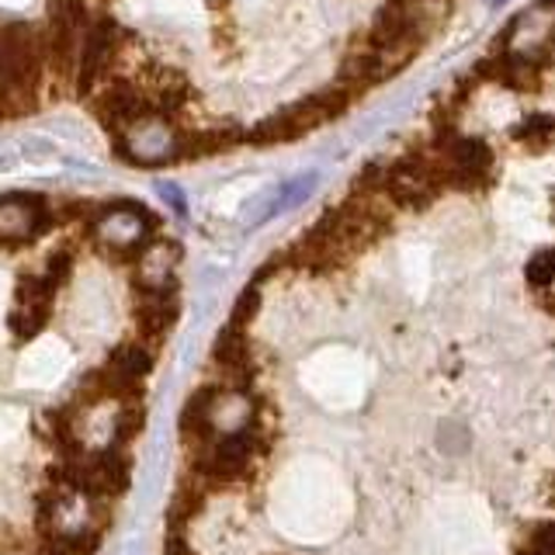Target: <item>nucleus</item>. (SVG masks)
Instances as JSON below:
<instances>
[{"label":"nucleus","mask_w":555,"mask_h":555,"mask_svg":"<svg viewBox=\"0 0 555 555\" xmlns=\"http://www.w3.org/2000/svg\"><path fill=\"white\" fill-rule=\"evenodd\" d=\"M212 364H216V372L222 378V389H230L236 396H247L257 372H260L247 330H240V326L219 330V337L212 344Z\"/></svg>","instance_id":"nucleus-4"},{"label":"nucleus","mask_w":555,"mask_h":555,"mask_svg":"<svg viewBox=\"0 0 555 555\" xmlns=\"http://www.w3.org/2000/svg\"><path fill=\"white\" fill-rule=\"evenodd\" d=\"M528 285L538 288V292H548L552 285V254L542 250V254H534V260H528Z\"/></svg>","instance_id":"nucleus-12"},{"label":"nucleus","mask_w":555,"mask_h":555,"mask_svg":"<svg viewBox=\"0 0 555 555\" xmlns=\"http://www.w3.org/2000/svg\"><path fill=\"white\" fill-rule=\"evenodd\" d=\"M548 135H552V118L548 115H531L525 126L517 129V139H528L534 146H548Z\"/></svg>","instance_id":"nucleus-13"},{"label":"nucleus","mask_w":555,"mask_h":555,"mask_svg":"<svg viewBox=\"0 0 555 555\" xmlns=\"http://www.w3.org/2000/svg\"><path fill=\"white\" fill-rule=\"evenodd\" d=\"M52 299H56V285L49 282V278H31L25 274L22 282L14 288V302L17 306H39V309H49Z\"/></svg>","instance_id":"nucleus-10"},{"label":"nucleus","mask_w":555,"mask_h":555,"mask_svg":"<svg viewBox=\"0 0 555 555\" xmlns=\"http://www.w3.org/2000/svg\"><path fill=\"white\" fill-rule=\"evenodd\" d=\"M257 306H260V288L257 285H250L247 292L240 295L236 299V306H233V317H230V326H247L254 317H257Z\"/></svg>","instance_id":"nucleus-11"},{"label":"nucleus","mask_w":555,"mask_h":555,"mask_svg":"<svg viewBox=\"0 0 555 555\" xmlns=\"http://www.w3.org/2000/svg\"><path fill=\"white\" fill-rule=\"evenodd\" d=\"M153 351L150 347H143L139 340H126V344H118L115 351L108 354V361L104 364H112L115 372H121L126 378H135V382H143L150 372H153Z\"/></svg>","instance_id":"nucleus-8"},{"label":"nucleus","mask_w":555,"mask_h":555,"mask_svg":"<svg viewBox=\"0 0 555 555\" xmlns=\"http://www.w3.org/2000/svg\"><path fill=\"white\" fill-rule=\"evenodd\" d=\"M69 274H74V254H69V250H52L49 260H46V278L60 288Z\"/></svg>","instance_id":"nucleus-16"},{"label":"nucleus","mask_w":555,"mask_h":555,"mask_svg":"<svg viewBox=\"0 0 555 555\" xmlns=\"http://www.w3.org/2000/svg\"><path fill=\"white\" fill-rule=\"evenodd\" d=\"M208 486L202 482V479H195L191 473H184L181 476V482H178V490H173V496H170V507H167V525L173 528V531H181L188 520H195L202 511H205V500H208Z\"/></svg>","instance_id":"nucleus-7"},{"label":"nucleus","mask_w":555,"mask_h":555,"mask_svg":"<svg viewBox=\"0 0 555 555\" xmlns=\"http://www.w3.org/2000/svg\"><path fill=\"white\" fill-rule=\"evenodd\" d=\"M49 317H52V312L39 309V306H14L11 317H8V330L17 340H31L49 326Z\"/></svg>","instance_id":"nucleus-9"},{"label":"nucleus","mask_w":555,"mask_h":555,"mask_svg":"<svg viewBox=\"0 0 555 555\" xmlns=\"http://www.w3.org/2000/svg\"><path fill=\"white\" fill-rule=\"evenodd\" d=\"M156 240V219L146 212L143 205L118 202L112 208H101L91 222V243L108 257L112 264H135L139 254Z\"/></svg>","instance_id":"nucleus-1"},{"label":"nucleus","mask_w":555,"mask_h":555,"mask_svg":"<svg viewBox=\"0 0 555 555\" xmlns=\"http://www.w3.org/2000/svg\"><path fill=\"white\" fill-rule=\"evenodd\" d=\"M517 555H552V528L548 525H538L525 534Z\"/></svg>","instance_id":"nucleus-15"},{"label":"nucleus","mask_w":555,"mask_h":555,"mask_svg":"<svg viewBox=\"0 0 555 555\" xmlns=\"http://www.w3.org/2000/svg\"><path fill=\"white\" fill-rule=\"evenodd\" d=\"M164 555H195V548H191V542L184 538V531H167L164 534Z\"/></svg>","instance_id":"nucleus-17"},{"label":"nucleus","mask_w":555,"mask_h":555,"mask_svg":"<svg viewBox=\"0 0 555 555\" xmlns=\"http://www.w3.org/2000/svg\"><path fill=\"white\" fill-rule=\"evenodd\" d=\"M52 225H56V208L42 195L0 198V247H22L46 236Z\"/></svg>","instance_id":"nucleus-3"},{"label":"nucleus","mask_w":555,"mask_h":555,"mask_svg":"<svg viewBox=\"0 0 555 555\" xmlns=\"http://www.w3.org/2000/svg\"><path fill=\"white\" fill-rule=\"evenodd\" d=\"M98 545L87 542H66V538H42V545L35 555H94Z\"/></svg>","instance_id":"nucleus-14"},{"label":"nucleus","mask_w":555,"mask_h":555,"mask_svg":"<svg viewBox=\"0 0 555 555\" xmlns=\"http://www.w3.org/2000/svg\"><path fill=\"white\" fill-rule=\"evenodd\" d=\"M129 473H132L129 459L121 455V451L104 448V451H80V455L63 459L56 473H49V482L63 486V490L83 493V496L104 500V496L126 493Z\"/></svg>","instance_id":"nucleus-2"},{"label":"nucleus","mask_w":555,"mask_h":555,"mask_svg":"<svg viewBox=\"0 0 555 555\" xmlns=\"http://www.w3.org/2000/svg\"><path fill=\"white\" fill-rule=\"evenodd\" d=\"M181 260L178 243H164V240H150V247L139 254L135 260V274H132V288L139 295H173L178 282H173V268Z\"/></svg>","instance_id":"nucleus-5"},{"label":"nucleus","mask_w":555,"mask_h":555,"mask_svg":"<svg viewBox=\"0 0 555 555\" xmlns=\"http://www.w3.org/2000/svg\"><path fill=\"white\" fill-rule=\"evenodd\" d=\"M173 323H178V299L173 295H139L135 299V326H139L135 340L150 347L153 354L164 347Z\"/></svg>","instance_id":"nucleus-6"}]
</instances>
